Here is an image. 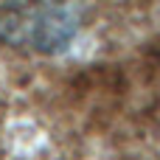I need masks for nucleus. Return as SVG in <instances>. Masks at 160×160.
<instances>
[{
	"mask_svg": "<svg viewBox=\"0 0 160 160\" xmlns=\"http://www.w3.org/2000/svg\"><path fill=\"white\" fill-rule=\"evenodd\" d=\"M79 14L62 0H17L0 11V39L31 53H59L70 45Z\"/></svg>",
	"mask_w": 160,
	"mask_h": 160,
	"instance_id": "1",
	"label": "nucleus"
}]
</instances>
